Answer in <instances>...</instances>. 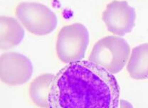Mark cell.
I'll return each instance as SVG.
<instances>
[{"instance_id":"1","label":"cell","mask_w":148,"mask_h":108,"mask_svg":"<svg viewBox=\"0 0 148 108\" xmlns=\"http://www.w3.org/2000/svg\"><path fill=\"white\" fill-rule=\"evenodd\" d=\"M120 90L114 74L88 61L66 64L53 76L49 108H120Z\"/></svg>"},{"instance_id":"2","label":"cell","mask_w":148,"mask_h":108,"mask_svg":"<svg viewBox=\"0 0 148 108\" xmlns=\"http://www.w3.org/2000/svg\"><path fill=\"white\" fill-rule=\"evenodd\" d=\"M130 55V47L124 38L109 36L100 39L94 45L88 60L116 74L126 66Z\"/></svg>"},{"instance_id":"3","label":"cell","mask_w":148,"mask_h":108,"mask_svg":"<svg viewBox=\"0 0 148 108\" xmlns=\"http://www.w3.org/2000/svg\"><path fill=\"white\" fill-rule=\"evenodd\" d=\"M89 44L88 29L81 23L61 28L58 34L56 51L58 59L65 64L82 61Z\"/></svg>"},{"instance_id":"4","label":"cell","mask_w":148,"mask_h":108,"mask_svg":"<svg viewBox=\"0 0 148 108\" xmlns=\"http://www.w3.org/2000/svg\"><path fill=\"white\" fill-rule=\"evenodd\" d=\"M15 14L28 31L36 36L49 34L58 25V18L54 12L40 3H20L15 9Z\"/></svg>"},{"instance_id":"5","label":"cell","mask_w":148,"mask_h":108,"mask_svg":"<svg viewBox=\"0 0 148 108\" xmlns=\"http://www.w3.org/2000/svg\"><path fill=\"white\" fill-rule=\"evenodd\" d=\"M33 65L26 55L16 52L4 53L0 58L1 81L11 86L27 83L33 74Z\"/></svg>"},{"instance_id":"6","label":"cell","mask_w":148,"mask_h":108,"mask_svg":"<svg viewBox=\"0 0 148 108\" xmlns=\"http://www.w3.org/2000/svg\"><path fill=\"white\" fill-rule=\"evenodd\" d=\"M136 13L126 1L114 0L109 3L103 13V20L109 31L123 36L135 27Z\"/></svg>"},{"instance_id":"7","label":"cell","mask_w":148,"mask_h":108,"mask_svg":"<svg viewBox=\"0 0 148 108\" xmlns=\"http://www.w3.org/2000/svg\"><path fill=\"white\" fill-rule=\"evenodd\" d=\"M0 21L1 50H8L18 45L25 36V31L21 24L18 20L11 16H1Z\"/></svg>"},{"instance_id":"8","label":"cell","mask_w":148,"mask_h":108,"mask_svg":"<svg viewBox=\"0 0 148 108\" xmlns=\"http://www.w3.org/2000/svg\"><path fill=\"white\" fill-rule=\"evenodd\" d=\"M127 70L133 79H148V44H142L132 49Z\"/></svg>"},{"instance_id":"9","label":"cell","mask_w":148,"mask_h":108,"mask_svg":"<svg viewBox=\"0 0 148 108\" xmlns=\"http://www.w3.org/2000/svg\"><path fill=\"white\" fill-rule=\"evenodd\" d=\"M54 75L44 73L37 76L29 85V97L32 103L40 108H49L48 98Z\"/></svg>"},{"instance_id":"10","label":"cell","mask_w":148,"mask_h":108,"mask_svg":"<svg viewBox=\"0 0 148 108\" xmlns=\"http://www.w3.org/2000/svg\"><path fill=\"white\" fill-rule=\"evenodd\" d=\"M120 108H133V107L129 102L124 100H120Z\"/></svg>"}]
</instances>
